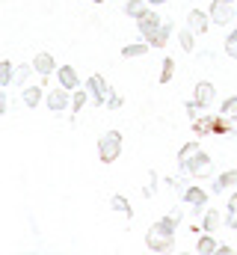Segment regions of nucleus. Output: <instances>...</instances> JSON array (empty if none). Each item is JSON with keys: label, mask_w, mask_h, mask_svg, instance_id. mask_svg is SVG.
<instances>
[{"label": "nucleus", "mask_w": 237, "mask_h": 255, "mask_svg": "<svg viewBox=\"0 0 237 255\" xmlns=\"http://www.w3.org/2000/svg\"><path fill=\"white\" fill-rule=\"evenodd\" d=\"M178 166H181L184 175H196V178H211L214 175V163H211V157L202 151V145L196 139L187 142L178 151Z\"/></svg>", "instance_id": "f257e3e1"}, {"label": "nucleus", "mask_w": 237, "mask_h": 255, "mask_svg": "<svg viewBox=\"0 0 237 255\" xmlns=\"http://www.w3.org/2000/svg\"><path fill=\"white\" fill-rule=\"evenodd\" d=\"M121 145H124V139H121L118 130H104L98 136V160L101 163H116L118 154H121Z\"/></svg>", "instance_id": "f03ea898"}, {"label": "nucleus", "mask_w": 237, "mask_h": 255, "mask_svg": "<svg viewBox=\"0 0 237 255\" xmlns=\"http://www.w3.org/2000/svg\"><path fill=\"white\" fill-rule=\"evenodd\" d=\"M86 92H89V104H95V107H104L107 104V95H110V86H107V80L101 77V74H92V77H86Z\"/></svg>", "instance_id": "7ed1b4c3"}, {"label": "nucleus", "mask_w": 237, "mask_h": 255, "mask_svg": "<svg viewBox=\"0 0 237 255\" xmlns=\"http://www.w3.org/2000/svg\"><path fill=\"white\" fill-rule=\"evenodd\" d=\"M145 247L151 250V253H172L175 250V235H166V232H160V229H148V235H145Z\"/></svg>", "instance_id": "20e7f679"}, {"label": "nucleus", "mask_w": 237, "mask_h": 255, "mask_svg": "<svg viewBox=\"0 0 237 255\" xmlns=\"http://www.w3.org/2000/svg\"><path fill=\"white\" fill-rule=\"evenodd\" d=\"M235 12H237V9L232 6V3H229V0H214V3H211V12H208V15H211V21H214V24L226 27V24H232Z\"/></svg>", "instance_id": "39448f33"}, {"label": "nucleus", "mask_w": 237, "mask_h": 255, "mask_svg": "<svg viewBox=\"0 0 237 255\" xmlns=\"http://www.w3.org/2000/svg\"><path fill=\"white\" fill-rule=\"evenodd\" d=\"M45 104H48V110H54V113H62L65 107H71V92H68L65 86H57V89H51V92H48Z\"/></svg>", "instance_id": "423d86ee"}, {"label": "nucleus", "mask_w": 237, "mask_h": 255, "mask_svg": "<svg viewBox=\"0 0 237 255\" xmlns=\"http://www.w3.org/2000/svg\"><path fill=\"white\" fill-rule=\"evenodd\" d=\"M160 24H163V21H160V15L148 9L145 15H139V18H136V33H139L142 39H148V36H154V30H157Z\"/></svg>", "instance_id": "0eeeda50"}, {"label": "nucleus", "mask_w": 237, "mask_h": 255, "mask_svg": "<svg viewBox=\"0 0 237 255\" xmlns=\"http://www.w3.org/2000/svg\"><path fill=\"white\" fill-rule=\"evenodd\" d=\"M193 98H196L199 107H211V104L217 101V89H214V83H211V80H199L196 89H193Z\"/></svg>", "instance_id": "6e6552de"}, {"label": "nucleus", "mask_w": 237, "mask_h": 255, "mask_svg": "<svg viewBox=\"0 0 237 255\" xmlns=\"http://www.w3.org/2000/svg\"><path fill=\"white\" fill-rule=\"evenodd\" d=\"M211 15L208 12H199V9H190V15H187V27L196 33V36H202V33H208L211 30Z\"/></svg>", "instance_id": "1a4fd4ad"}, {"label": "nucleus", "mask_w": 237, "mask_h": 255, "mask_svg": "<svg viewBox=\"0 0 237 255\" xmlns=\"http://www.w3.org/2000/svg\"><path fill=\"white\" fill-rule=\"evenodd\" d=\"M33 68H36V74H42V77L57 74V60H54V54H48V51L36 54V57H33Z\"/></svg>", "instance_id": "9d476101"}, {"label": "nucleus", "mask_w": 237, "mask_h": 255, "mask_svg": "<svg viewBox=\"0 0 237 255\" xmlns=\"http://www.w3.org/2000/svg\"><path fill=\"white\" fill-rule=\"evenodd\" d=\"M21 101H24L27 110H36V107L45 101V86H42V83H39V86H24V89H21Z\"/></svg>", "instance_id": "9b49d317"}, {"label": "nucleus", "mask_w": 237, "mask_h": 255, "mask_svg": "<svg viewBox=\"0 0 237 255\" xmlns=\"http://www.w3.org/2000/svg\"><path fill=\"white\" fill-rule=\"evenodd\" d=\"M57 80H59V86H65L68 92L80 89V77H77V71L71 65H57Z\"/></svg>", "instance_id": "f8f14e48"}, {"label": "nucleus", "mask_w": 237, "mask_h": 255, "mask_svg": "<svg viewBox=\"0 0 237 255\" xmlns=\"http://www.w3.org/2000/svg\"><path fill=\"white\" fill-rule=\"evenodd\" d=\"M172 21H166V24H160L157 30H154V36H148L145 42L151 45V48H166V42H169V36H172Z\"/></svg>", "instance_id": "ddd939ff"}, {"label": "nucleus", "mask_w": 237, "mask_h": 255, "mask_svg": "<svg viewBox=\"0 0 237 255\" xmlns=\"http://www.w3.org/2000/svg\"><path fill=\"white\" fill-rule=\"evenodd\" d=\"M211 187H214V193H226V190H232V187H237V169H229V172L217 175Z\"/></svg>", "instance_id": "4468645a"}, {"label": "nucleus", "mask_w": 237, "mask_h": 255, "mask_svg": "<svg viewBox=\"0 0 237 255\" xmlns=\"http://www.w3.org/2000/svg\"><path fill=\"white\" fill-rule=\"evenodd\" d=\"M33 71H36V68H33V63H21V65H15V71H12V86H18V89H24Z\"/></svg>", "instance_id": "2eb2a0df"}, {"label": "nucleus", "mask_w": 237, "mask_h": 255, "mask_svg": "<svg viewBox=\"0 0 237 255\" xmlns=\"http://www.w3.org/2000/svg\"><path fill=\"white\" fill-rule=\"evenodd\" d=\"M187 205H193V208H205V202H208V193L202 190V187H184V196H181Z\"/></svg>", "instance_id": "dca6fc26"}, {"label": "nucleus", "mask_w": 237, "mask_h": 255, "mask_svg": "<svg viewBox=\"0 0 237 255\" xmlns=\"http://www.w3.org/2000/svg\"><path fill=\"white\" fill-rule=\"evenodd\" d=\"M86 104H89V92H86V86L74 89V92H71V119H74V116H77Z\"/></svg>", "instance_id": "f3484780"}, {"label": "nucleus", "mask_w": 237, "mask_h": 255, "mask_svg": "<svg viewBox=\"0 0 237 255\" xmlns=\"http://www.w3.org/2000/svg\"><path fill=\"white\" fill-rule=\"evenodd\" d=\"M148 48H151V45L142 39V42H136V45H124V48H121V57H124V60H136V57H145Z\"/></svg>", "instance_id": "a211bd4d"}, {"label": "nucleus", "mask_w": 237, "mask_h": 255, "mask_svg": "<svg viewBox=\"0 0 237 255\" xmlns=\"http://www.w3.org/2000/svg\"><path fill=\"white\" fill-rule=\"evenodd\" d=\"M145 12H148V0H127V3H124V15L133 18V21H136L139 15H145Z\"/></svg>", "instance_id": "6ab92c4d"}, {"label": "nucleus", "mask_w": 237, "mask_h": 255, "mask_svg": "<svg viewBox=\"0 0 237 255\" xmlns=\"http://www.w3.org/2000/svg\"><path fill=\"white\" fill-rule=\"evenodd\" d=\"M196 253H199V255H211V253H220V244L214 241V235H208V232H205V238H202V241L196 244Z\"/></svg>", "instance_id": "aec40b11"}, {"label": "nucleus", "mask_w": 237, "mask_h": 255, "mask_svg": "<svg viewBox=\"0 0 237 255\" xmlns=\"http://www.w3.org/2000/svg\"><path fill=\"white\" fill-rule=\"evenodd\" d=\"M110 208H113V211H118V214H124L127 220L133 217V208H130V202H127L124 196H113V199H110Z\"/></svg>", "instance_id": "412c9836"}, {"label": "nucleus", "mask_w": 237, "mask_h": 255, "mask_svg": "<svg viewBox=\"0 0 237 255\" xmlns=\"http://www.w3.org/2000/svg\"><path fill=\"white\" fill-rule=\"evenodd\" d=\"M178 42H181V48H184L187 54H193V51H196V33H193L190 27L178 33Z\"/></svg>", "instance_id": "4be33fe9"}, {"label": "nucleus", "mask_w": 237, "mask_h": 255, "mask_svg": "<svg viewBox=\"0 0 237 255\" xmlns=\"http://www.w3.org/2000/svg\"><path fill=\"white\" fill-rule=\"evenodd\" d=\"M172 74H175V60H172V57H166V60L160 63V77H157V80L166 86V83L172 80Z\"/></svg>", "instance_id": "5701e85b"}, {"label": "nucleus", "mask_w": 237, "mask_h": 255, "mask_svg": "<svg viewBox=\"0 0 237 255\" xmlns=\"http://www.w3.org/2000/svg\"><path fill=\"white\" fill-rule=\"evenodd\" d=\"M202 229H205L208 235H214V232L220 229V211H208L205 220H202Z\"/></svg>", "instance_id": "b1692460"}, {"label": "nucleus", "mask_w": 237, "mask_h": 255, "mask_svg": "<svg viewBox=\"0 0 237 255\" xmlns=\"http://www.w3.org/2000/svg\"><path fill=\"white\" fill-rule=\"evenodd\" d=\"M193 130H196V136L214 133V119H208V116H202V119H193Z\"/></svg>", "instance_id": "393cba45"}, {"label": "nucleus", "mask_w": 237, "mask_h": 255, "mask_svg": "<svg viewBox=\"0 0 237 255\" xmlns=\"http://www.w3.org/2000/svg\"><path fill=\"white\" fill-rule=\"evenodd\" d=\"M220 113H223L226 119H237V95H232V98H226V101L220 104Z\"/></svg>", "instance_id": "a878e982"}, {"label": "nucleus", "mask_w": 237, "mask_h": 255, "mask_svg": "<svg viewBox=\"0 0 237 255\" xmlns=\"http://www.w3.org/2000/svg\"><path fill=\"white\" fill-rule=\"evenodd\" d=\"M12 71H15V65L9 60H0V86H12Z\"/></svg>", "instance_id": "bb28decb"}, {"label": "nucleus", "mask_w": 237, "mask_h": 255, "mask_svg": "<svg viewBox=\"0 0 237 255\" xmlns=\"http://www.w3.org/2000/svg\"><path fill=\"white\" fill-rule=\"evenodd\" d=\"M226 226H229V229H237V190H235V196L229 199V214H226Z\"/></svg>", "instance_id": "cd10ccee"}, {"label": "nucleus", "mask_w": 237, "mask_h": 255, "mask_svg": "<svg viewBox=\"0 0 237 255\" xmlns=\"http://www.w3.org/2000/svg\"><path fill=\"white\" fill-rule=\"evenodd\" d=\"M226 54H229L232 60H237V30H232L229 39H226Z\"/></svg>", "instance_id": "c85d7f7f"}, {"label": "nucleus", "mask_w": 237, "mask_h": 255, "mask_svg": "<svg viewBox=\"0 0 237 255\" xmlns=\"http://www.w3.org/2000/svg\"><path fill=\"white\" fill-rule=\"evenodd\" d=\"M121 104H124V98H121L118 92H113V89H110V95H107V104H104V107H107V110H118Z\"/></svg>", "instance_id": "c756f323"}, {"label": "nucleus", "mask_w": 237, "mask_h": 255, "mask_svg": "<svg viewBox=\"0 0 237 255\" xmlns=\"http://www.w3.org/2000/svg\"><path fill=\"white\" fill-rule=\"evenodd\" d=\"M154 190H157V172H151V175H148V184H145V199H151V196H154Z\"/></svg>", "instance_id": "7c9ffc66"}, {"label": "nucleus", "mask_w": 237, "mask_h": 255, "mask_svg": "<svg viewBox=\"0 0 237 255\" xmlns=\"http://www.w3.org/2000/svg\"><path fill=\"white\" fill-rule=\"evenodd\" d=\"M9 110V95H6V86H0V116Z\"/></svg>", "instance_id": "2f4dec72"}, {"label": "nucleus", "mask_w": 237, "mask_h": 255, "mask_svg": "<svg viewBox=\"0 0 237 255\" xmlns=\"http://www.w3.org/2000/svg\"><path fill=\"white\" fill-rule=\"evenodd\" d=\"M199 110H202V107L196 104V98H193V101H187V116H190V119H196V116H199Z\"/></svg>", "instance_id": "473e14b6"}, {"label": "nucleus", "mask_w": 237, "mask_h": 255, "mask_svg": "<svg viewBox=\"0 0 237 255\" xmlns=\"http://www.w3.org/2000/svg\"><path fill=\"white\" fill-rule=\"evenodd\" d=\"M163 3H169V0H148V6H163Z\"/></svg>", "instance_id": "72a5a7b5"}, {"label": "nucleus", "mask_w": 237, "mask_h": 255, "mask_svg": "<svg viewBox=\"0 0 237 255\" xmlns=\"http://www.w3.org/2000/svg\"><path fill=\"white\" fill-rule=\"evenodd\" d=\"M92 3H98V6H101V3H104V0H92Z\"/></svg>", "instance_id": "f704fd0d"}, {"label": "nucleus", "mask_w": 237, "mask_h": 255, "mask_svg": "<svg viewBox=\"0 0 237 255\" xmlns=\"http://www.w3.org/2000/svg\"><path fill=\"white\" fill-rule=\"evenodd\" d=\"M235 9H237V0H235Z\"/></svg>", "instance_id": "c9c22d12"}, {"label": "nucleus", "mask_w": 237, "mask_h": 255, "mask_svg": "<svg viewBox=\"0 0 237 255\" xmlns=\"http://www.w3.org/2000/svg\"><path fill=\"white\" fill-rule=\"evenodd\" d=\"M229 3H235V0H229Z\"/></svg>", "instance_id": "e433bc0d"}]
</instances>
